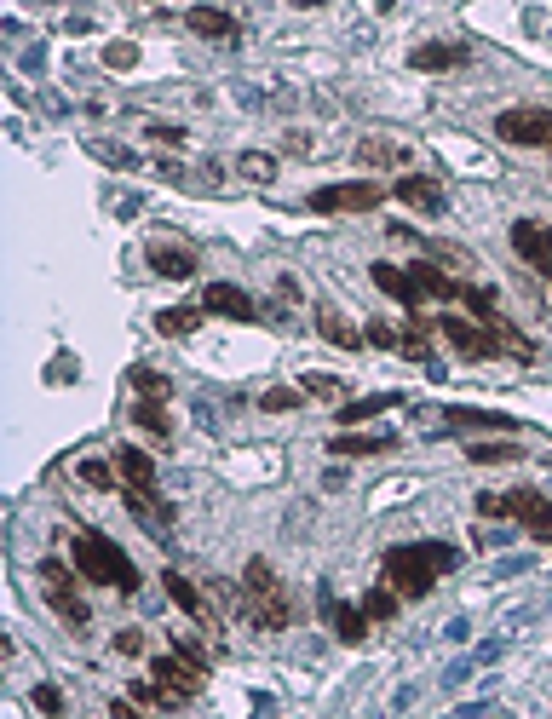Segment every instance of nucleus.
<instances>
[{
	"label": "nucleus",
	"instance_id": "nucleus-1",
	"mask_svg": "<svg viewBox=\"0 0 552 719\" xmlns=\"http://www.w3.org/2000/svg\"><path fill=\"white\" fill-rule=\"evenodd\" d=\"M443 570H455V547H443V541H414V547L386 553V581L403 599H426Z\"/></svg>",
	"mask_w": 552,
	"mask_h": 719
},
{
	"label": "nucleus",
	"instance_id": "nucleus-2",
	"mask_svg": "<svg viewBox=\"0 0 552 719\" xmlns=\"http://www.w3.org/2000/svg\"><path fill=\"white\" fill-rule=\"evenodd\" d=\"M75 570L87 581H104V587H115V593H138V570L133 558L121 553L115 541H104V535H75Z\"/></svg>",
	"mask_w": 552,
	"mask_h": 719
},
{
	"label": "nucleus",
	"instance_id": "nucleus-3",
	"mask_svg": "<svg viewBox=\"0 0 552 719\" xmlns=\"http://www.w3.org/2000/svg\"><path fill=\"white\" fill-rule=\"evenodd\" d=\"M242 604H248L253 627H265V633L288 627V593H282V581H276V570L265 558H248V570H242Z\"/></svg>",
	"mask_w": 552,
	"mask_h": 719
},
{
	"label": "nucleus",
	"instance_id": "nucleus-4",
	"mask_svg": "<svg viewBox=\"0 0 552 719\" xmlns=\"http://www.w3.org/2000/svg\"><path fill=\"white\" fill-rule=\"evenodd\" d=\"M386 202V190L374 179H351V185H322L311 190V213H374Z\"/></svg>",
	"mask_w": 552,
	"mask_h": 719
},
{
	"label": "nucleus",
	"instance_id": "nucleus-5",
	"mask_svg": "<svg viewBox=\"0 0 552 719\" xmlns=\"http://www.w3.org/2000/svg\"><path fill=\"white\" fill-rule=\"evenodd\" d=\"M41 587H46V599H52V610H58L69 627H87V599H81V587H75V576H69V564L41 558Z\"/></svg>",
	"mask_w": 552,
	"mask_h": 719
},
{
	"label": "nucleus",
	"instance_id": "nucleus-6",
	"mask_svg": "<svg viewBox=\"0 0 552 719\" xmlns=\"http://www.w3.org/2000/svg\"><path fill=\"white\" fill-rule=\"evenodd\" d=\"M437 328H443V340H449V346H455L466 363H489V357H501V340H495V328L466 323V317H455V311H449V317H443Z\"/></svg>",
	"mask_w": 552,
	"mask_h": 719
},
{
	"label": "nucleus",
	"instance_id": "nucleus-7",
	"mask_svg": "<svg viewBox=\"0 0 552 719\" xmlns=\"http://www.w3.org/2000/svg\"><path fill=\"white\" fill-rule=\"evenodd\" d=\"M495 133H501L506 144H552V110H535V104H524V110H501L495 116Z\"/></svg>",
	"mask_w": 552,
	"mask_h": 719
},
{
	"label": "nucleus",
	"instance_id": "nucleus-8",
	"mask_svg": "<svg viewBox=\"0 0 552 719\" xmlns=\"http://www.w3.org/2000/svg\"><path fill=\"white\" fill-rule=\"evenodd\" d=\"M150 673H156L161 685L179 696V702H190V696L207 685V662H190V656H179V650H173V656H156V662H150Z\"/></svg>",
	"mask_w": 552,
	"mask_h": 719
},
{
	"label": "nucleus",
	"instance_id": "nucleus-9",
	"mask_svg": "<svg viewBox=\"0 0 552 719\" xmlns=\"http://www.w3.org/2000/svg\"><path fill=\"white\" fill-rule=\"evenodd\" d=\"M512 248H518V259H524L535 277H552V225L518 219V225H512Z\"/></svg>",
	"mask_w": 552,
	"mask_h": 719
},
{
	"label": "nucleus",
	"instance_id": "nucleus-10",
	"mask_svg": "<svg viewBox=\"0 0 552 719\" xmlns=\"http://www.w3.org/2000/svg\"><path fill=\"white\" fill-rule=\"evenodd\" d=\"M506 518H518L535 541H552V501L541 489H512L506 495Z\"/></svg>",
	"mask_w": 552,
	"mask_h": 719
},
{
	"label": "nucleus",
	"instance_id": "nucleus-11",
	"mask_svg": "<svg viewBox=\"0 0 552 719\" xmlns=\"http://www.w3.org/2000/svg\"><path fill=\"white\" fill-rule=\"evenodd\" d=\"M202 311L207 317H230V323H253V317H259V305H253L236 282H207L202 288Z\"/></svg>",
	"mask_w": 552,
	"mask_h": 719
},
{
	"label": "nucleus",
	"instance_id": "nucleus-12",
	"mask_svg": "<svg viewBox=\"0 0 552 719\" xmlns=\"http://www.w3.org/2000/svg\"><path fill=\"white\" fill-rule=\"evenodd\" d=\"M161 587H167V599L179 604V610H184V616H190L196 627H219V616H213V604H207V593H202V587H196L190 576H179V570H167V576H161Z\"/></svg>",
	"mask_w": 552,
	"mask_h": 719
},
{
	"label": "nucleus",
	"instance_id": "nucleus-13",
	"mask_svg": "<svg viewBox=\"0 0 552 719\" xmlns=\"http://www.w3.org/2000/svg\"><path fill=\"white\" fill-rule=\"evenodd\" d=\"M391 196H397L403 208L426 213V219H432V213H443V185H437V179H426V173H403V179L391 185Z\"/></svg>",
	"mask_w": 552,
	"mask_h": 719
},
{
	"label": "nucleus",
	"instance_id": "nucleus-14",
	"mask_svg": "<svg viewBox=\"0 0 552 719\" xmlns=\"http://www.w3.org/2000/svg\"><path fill=\"white\" fill-rule=\"evenodd\" d=\"M472 52L460 47V41H426V47H414L409 52V70H420V75H443V70H460Z\"/></svg>",
	"mask_w": 552,
	"mask_h": 719
},
{
	"label": "nucleus",
	"instance_id": "nucleus-15",
	"mask_svg": "<svg viewBox=\"0 0 552 719\" xmlns=\"http://www.w3.org/2000/svg\"><path fill=\"white\" fill-rule=\"evenodd\" d=\"M368 277H374V288H380V294H391V300L409 305V311H420V300H426V294L414 288V277L403 271V265H386V259H374V265H368Z\"/></svg>",
	"mask_w": 552,
	"mask_h": 719
},
{
	"label": "nucleus",
	"instance_id": "nucleus-16",
	"mask_svg": "<svg viewBox=\"0 0 552 719\" xmlns=\"http://www.w3.org/2000/svg\"><path fill=\"white\" fill-rule=\"evenodd\" d=\"M322 616H334V633H340L345 645H363L368 627H374L363 604H340V599H328V593H322Z\"/></svg>",
	"mask_w": 552,
	"mask_h": 719
},
{
	"label": "nucleus",
	"instance_id": "nucleus-17",
	"mask_svg": "<svg viewBox=\"0 0 552 719\" xmlns=\"http://www.w3.org/2000/svg\"><path fill=\"white\" fill-rule=\"evenodd\" d=\"M386 449H397V438L391 432H340V438H328V455H386Z\"/></svg>",
	"mask_w": 552,
	"mask_h": 719
},
{
	"label": "nucleus",
	"instance_id": "nucleus-18",
	"mask_svg": "<svg viewBox=\"0 0 552 719\" xmlns=\"http://www.w3.org/2000/svg\"><path fill=\"white\" fill-rule=\"evenodd\" d=\"M184 24L196 29L202 41H230V35H236V18H230L225 6H190V12H184Z\"/></svg>",
	"mask_w": 552,
	"mask_h": 719
},
{
	"label": "nucleus",
	"instance_id": "nucleus-19",
	"mask_svg": "<svg viewBox=\"0 0 552 719\" xmlns=\"http://www.w3.org/2000/svg\"><path fill=\"white\" fill-rule=\"evenodd\" d=\"M317 328H322V340H334L340 351H363V346H368V334H363V328H351V323H345L334 305H322V311H317Z\"/></svg>",
	"mask_w": 552,
	"mask_h": 719
},
{
	"label": "nucleus",
	"instance_id": "nucleus-20",
	"mask_svg": "<svg viewBox=\"0 0 552 719\" xmlns=\"http://www.w3.org/2000/svg\"><path fill=\"white\" fill-rule=\"evenodd\" d=\"M409 277H414V288H420L426 300H460V282H449L443 271H437V265H426V259H414Z\"/></svg>",
	"mask_w": 552,
	"mask_h": 719
},
{
	"label": "nucleus",
	"instance_id": "nucleus-21",
	"mask_svg": "<svg viewBox=\"0 0 552 719\" xmlns=\"http://www.w3.org/2000/svg\"><path fill=\"white\" fill-rule=\"evenodd\" d=\"M150 271L167 282H184L196 271V254H190V248H150Z\"/></svg>",
	"mask_w": 552,
	"mask_h": 719
},
{
	"label": "nucleus",
	"instance_id": "nucleus-22",
	"mask_svg": "<svg viewBox=\"0 0 552 719\" xmlns=\"http://www.w3.org/2000/svg\"><path fill=\"white\" fill-rule=\"evenodd\" d=\"M115 466H121V478H127L133 489H156V461H150L144 449H133V443H127V449L115 455Z\"/></svg>",
	"mask_w": 552,
	"mask_h": 719
},
{
	"label": "nucleus",
	"instance_id": "nucleus-23",
	"mask_svg": "<svg viewBox=\"0 0 552 719\" xmlns=\"http://www.w3.org/2000/svg\"><path fill=\"white\" fill-rule=\"evenodd\" d=\"M202 317H207V311H196V305H167V311L156 317V328L167 334V340H184V334H196V328H202Z\"/></svg>",
	"mask_w": 552,
	"mask_h": 719
},
{
	"label": "nucleus",
	"instance_id": "nucleus-24",
	"mask_svg": "<svg viewBox=\"0 0 552 719\" xmlns=\"http://www.w3.org/2000/svg\"><path fill=\"white\" fill-rule=\"evenodd\" d=\"M133 426L150 432V438H173V420H167V409H161L156 397H138L133 403Z\"/></svg>",
	"mask_w": 552,
	"mask_h": 719
},
{
	"label": "nucleus",
	"instance_id": "nucleus-25",
	"mask_svg": "<svg viewBox=\"0 0 552 719\" xmlns=\"http://www.w3.org/2000/svg\"><path fill=\"white\" fill-rule=\"evenodd\" d=\"M357 162H368V167H403V162H409V150H403V144H391V139H363V144H357Z\"/></svg>",
	"mask_w": 552,
	"mask_h": 719
},
{
	"label": "nucleus",
	"instance_id": "nucleus-26",
	"mask_svg": "<svg viewBox=\"0 0 552 719\" xmlns=\"http://www.w3.org/2000/svg\"><path fill=\"white\" fill-rule=\"evenodd\" d=\"M386 409H397V392H380V397H357V403H340V420H345V426H357V420H374V415H386Z\"/></svg>",
	"mask_w": 552,
	"mask_h": 719
},
{
	"label": "nucleus",
	"instance_id": "nucleus-27",
	"mask_svg": "<svg viewBox=\"0 0 552 719\" xmlns=\"http://www.w3.org/2000/svg\"><path fill=\"white\" fill-rule=\"evenodd\" d=\"M397 599H403V593H397L391 581H380V587H368V593H363L368 622H391V616H397Z\"/></svg>",
	"mask_w": 552,
	"mask_h": 719
},
{
	"label": "nucleus",
	"instance_id": "nucleus-28",
	"mask_svg": "<svg viewBox=\"0 0 552 719\" xmlns=\"http://www.w3.org/2000/svg\"><path fill=\"white\" fill-rule=\"evenodd\" d=\"M518 455H524L518 443H466V461H478V466H506Z\"/></svg>",
	"mask_w": 552,
	"mask_h": 719
},
{
	"label": "nucleus",
	"instance_id": "nucleus-29",
	"mask_svg": "<svg viewBox=\"0 0 552 719\" xmlns=\"http://www.w3.org/2000/svg\"><path fill=\"white\" fill-rule=\"evenodd\" d=\"M115 472H121V466L98 461V455H87V461L75 466V478H81V484H87V489H115Z\"/></svg>",
	"mask_w": 552,
	"mask_h": 719
},
{
	"label": "nucleus",
	"instance_id": "nucleus-30",
	"mask_svg": "<svg viewBox=\"0 0 552 719\" xmlns=\"http://www.w3.org/2000/svg\"><path fill=\"white\" fill-rule=\"evenodd\" d=\"M299 386H305V397H317V403H340V397H345V380H340V374H305Z\"/></svg>",
	"mask_w": 552,
	"mask_h": 719
},
{
	"label": "nucleus",
	"instance_id": "nucleus-31",
	"mask_svg": "<svg viewBox=\"0 0 552 719\" xmlns=\"http://www.w3.org/2000/svg\"><path fill=\"white\" fill-rule=\"evenodd\" d=\"M236 167H242V179H253V185H271V179H276V162L265 156V150H248V156H236Z\"/></svg>",
	"mask_w": 552,
	"mask_h": 719
},
{
	"label": "nucleus",
	"instance_id": "nucleus-32",
	"mask_svg": "<svg viewBox=\"0 0 552 719\" xmlns=\"http://www.w3.org/2000/svg\"><path fill=\"white\" fill-rule=\"evenodd\" d=\"M299 403H305V386H271V392L259 397V409H271V415H288Z\"/></svg>",
	"mask_w": 552,
	"mask_h": 719
},
{
	"label": "nucleus",
	"instance_id": "nucleus-33",
	"mask_svg": "<svg viewBox=\"0 0 552 719\" xmlns=\"http://www.w3.org/2000/svg\"><path fill=\"white\" fill-rule=\"evenodd\" d=\"M127 380H133L138 397H156V403H167V392H173V386H167V374H156V369H133Z\"/></svg>",
	"mask_w": 552,
	"mask_h": 719
},
{
	"label": "nucleus",
	"instance_id": "nucleus-34",
	"mask_svg": "<svg viewBox=\"0 0 552 719\" xmlns=\"http://www.w3.org/2000/svg\"><path fill=\"white\" fill-rule=\"evenodd\" d=\"M495 340H501V351H512L518 363H529V357H535V346H529V340H524L512 323H495Z\"/></svg>",
	"mask_w": 552,
	"mask_h": 719
},
{
	"label": "nucleus",
	"instance_id": "nucleus-35",
	"mask_svg": "<svg viewBox=\"0 0 552 719\" xmlns=\"http://www.w3.org/2000/svg\"><path fill=\"white\" fill-rule=\"evenodd\" d=\"M29 702H35V708H41V714H64V691H58V685H35V691H29Z\"/></svg>",
	"mask_w": 552,
	"mask_h": 719
},
{
	"label": "nucleus",
	"instance_id": "nucleus-36",
	"mask_svg": "<svg viewBox=\"0 0 552 719\" xmlns=\"http://www.w3.org/2000/svg\"><path fill=\"white\" fill-rule=\"evenodd\" d=\"M363 334H368V346H380V351H397V346H403V334H397L391 323H380V317H374Z\"/></svg>",
	"mask_w": 552,
	"mask_h": 719
},
{
	"label": "nucleus",
	"instance_id": "nucleus-37",
	"mask_svg": "<svg viewBox=\"0 0 552 719\" xmlns=\"http://www.w3.org/2000/svg\"><path fill=\"white\" fill-rule=\"evenodd\" d=\"M397 351L420 363V357H426V323H409V328H403V346H397Z\"/></svg>",
	"mask_w": 552,
	"mask_h": 719
},
{
	"label": "nucleus",
	"instance_id": "nucleus-38",
	"mask_svg": "<svg viewBox=\"0 0 552 719\" xmlns=\"http://www.w3.org/2000/svg\"><path fill=\"white\" fill-rule=\"evenodd\" d=\"M449 420L455 426H506L501 415H478V409H449Z\"/></svg>",
	"mask_w": 552,
	"mask_h": 719
},
{
	"label": "nucleus",
	"instance_id": "nucleus-39",
	"mask_svg": "<svg viewBox=\"0 0 552 719\" xmlns=\"http://www.w3.org/2000/svg\"><path fill=\"white\" fill-rule=\"evenodd\" d=\"M104 58H110V70H133V64H138V47H127V41H115V47L104 52Z\"/></svg>",
	"mask_w": 552,
	"mask_h": 719
},
{
	"label": "nucleus",
	"instance_id": "nucleus-40",
	"mask_svg": "<svg viewBox=\"0 0 552 719\" xmlns=\"http://www.w3.org/2000/svg\"><path fill=\"white\" fill-rule=\"evenodd\" d=\"M144 133H150L156 144H184V127H173V121H150Z\"/></svg>",
	"mask_w": 552,
	"mask_h": 719
},
{
	"label": "nucleus",
	"instance_id": "nucleus-41",
	"mask_svg": "<svg viewBox=\"0 0 552 719\" xmlns=\"http://www.w3.org/2000/svg\"><path fill=\"white\" fill-rule=\"evenodd\" d=\"M115 650H121V656H138V650H144V633H138V627H121V633H115Z\"/></svg>",
	"mask_w": 552,
	"mask_h": 719
},
{
	"label": "nucleus",
	"instance_id": "nucleus-42",
	"mask_svg": "<svg viewBox=\"0 0 552 719\" xmlns=\"http://www.w3.org/2000/svg\"><path fill=\"white\" fill-rule=\"evenodd\" d=\"M478 512H483V518H501V512H506V495H478Z\"/></svg>",
	"mask_w": 552,
	"mask_h": 719
},
{
	"label": "nucleus",
	"instance_id": "nucleus-43",
	"mask_svg": "<svg viewBox=\"0 0 552 719\" xmlns=\"http://www.w3.org/2000/svg\"><path fill=\"white\" fill-rule=\"evenodd\" d=\"M288 6H322V0H288Z\"/></svg>",
	"mask_w": 552,
	"mask_h": 719
}]
</instances>
